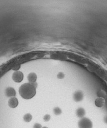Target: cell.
Instances as JSON below:
<instances>
[{
	"mask_svg": "<svg viewBox=\"0 0 107 128\" xmlns=\"http://www.w3.org/2000/svg\"><path fill=\"white\" fill-rule=\"evenodd\" d=\"M19 93L21 97L28 100L34 97L36 94V88L30 83L22 84L19 89Z\"/></svg>",
	"mask_w": 107,
	"mask_h": 128,
	"instance_id": "1",
	"label": "cell"
},
{
	"mask_svg": "<svg viewBox=\"0 0 107 128\" xmlns=\"http://www.w3.org/2000/svg\"><path fill=\"white\" fill-rule=\"evenodd\" d=\"M92 122L89 118L83 117L78 122L79 128H92Z\"/></svg>",
	"mask_w": 107,
	"mask_h": 128,
	"instance_id": "2",
	"label": "cell"
},
{
	"mask_svg": "<svg viewBox=\"0 0 107 128\" xmlns=\"http://www.w3.org/2000/svg\"><path fill=\"white\" fill-rule=\"evenodd\" d=\"M24 74L19 71H16L12 74V78L14 81L16 82H21L24 79Z\"/></svg>",
	"mask_w": 107,
	"mask_h": 128,
	"instance_id": "3",
	"label": "cell"
},
{
	"mask_svg": "<svg viewBox=\"0 0 107 128\" xmlns=\"http://www.w3.org/2000/svg\"><path fill=\"white\" fill-rule=\"evenodd\" d=\"M16 90L15 89L11 88V87H9L6 89L5 90V96L8 98H12L14 97L16 95Z\"/></svg>",
	"mask_w": 107,
	"mask_h": 128,
	"instance_id": "4",
	"label": "cell"
},
{
	"mask_svg": "<svg viewBox=\"0 0 107 128\" xmlns=\"http://www.w3.org/2000/svg\"><path fill=\"white\" fill-rule=\"evenodd\" d=\"M84 94L81 90L76 91L73 94V99L76 102H80L83 99Z\"/></svg>",
	"mask_w": 107,
	"mask_h": 128,
	"instance_id": "5",
	"label": "cell"
},
{
	"mask_svg": "<svg viewBox=\"0 0 107 128\" xmlns=\"http://www.w3.org/2000/svg\"><path fill=\"white\" fill-rule=\"evenodd\" d=\"M8 105L9 106L10 108H16L18 104V100L16 98L14 97H12L9 99L8 101Z\"/></svg>",
	"mask_w": 107,
	"mask_h": 128,
	"instance_id": "6",
	"label": "cell"
},
{
	"mask_svg": "<svg viewBox=\"0 0 107 128\" xmlns=\"http://www.w3.org/2000/svg\"><path fill=\"white\" fill-rule=\"evenodd\" d=\"M27 78L30 83H33V82H35L36 81L37 76L35 73H31L28 75Z\"/></svg>",
	"mask_w": 107,
	"mask_h": 128,
	"instance_id": "7",
	"label": "cell"
},
{
	"mask_svg": "<svg viewBox=\"0 0 107 128\" xmlns=\"http://www.w3.org/2000/svg\"><path fill=\"white\" fill-rule=\"evenodd\" d=\"M85 114V110L83 108H78L76 111V115L79 118H83Z\"/></svg>",
	"mask_w": 107,
	"mask_h": 128,
	"instance_id": "8",
	"label": "cell"
},
{
	"mask_svg": "<svg viewBox=\"0 0 107 128\" xmlns=\"http://www.w3.org/2000/svg\"><path fill=\"white\" fill-rule=\"evenodd\" d=\"M104 99L101 98H97L95 101V104L96 105V106L99 107H101L103 106L104 104Z\"/></svg>",
	"mask_w": 107,
	"mask_h": 128,
	"instance_id": "9",
	"label": "cell"
},
{
	"mask_svg": "<svg viewBox=\"0 0 107 128\" xmlns=\"http://www.w3.org/2000/svg\"><path fill=\"white\" fill-rule=\"evenodd\" d=\"M23 120L26 122H29L32 120V115L30 113H26L23 117Z\"/></svg>",
	"mask_w": 107,
	"mask_h": 128,
	"instance_id": "10",
	"label": "cell"
},
{
	"mask_svg": "<svg viewBox=\"0 0 107 128\" xmlns=\"http://www.w3.org/2000/svg\"><path fill=\"white\" fill-rule=\"evenodd\" d=\"M53 112L56 115H59L62 113V110L60 108L56 107L54 108Z\"/></svg>",
	"mask_w": 107,
	"mask_h": 128,
	"instance_id": "11",
	"label": "cell"
},
{
	"mask_svg": "<svg viewBox=\"0 0 107 128\" xmlns=\"http://www.w3.org/2000/svg\"><path fill=\"white\" fill-rule=\"evenodd\" d=\"M50 115L49 114H46L43 117V120L45 122H49L50 120Z\"/></svg>",
	"mask_w": 107,
	"mask_h": 128,
	"instance_id": "12",
	"label": "cell"
},
{
	"mask_svg": "<svg viewBox=\"0 0 107 128\" xmlns=\"http://www.w3.org/2000/svg\"><path fill=\"white\" fill-rule=\"evenodd\" d=\"M57 77H58V79H62L65 77V75L63 73L60 72L58 73V74L57 75Z\"/></svg>",
	"mask_w": 107,
	"mask_h": 128,
	"instance_id": "13",
	"label": "cell"
},
{
	"mask_svg": "<svg viewBox=\"0 0 107 128\" xmlns=\"http://www.w3.org/2000/svg\"><path fill=\"white\" fill-rule=\"evenodd\" d=\"M33 128H42V126L39 123H35L33 126Z\"/></svg>",
	"mask_w": 107,
	"mask_h": 128,
	"instance_id": "14",
	"label": "cell"
},
{
	"mask_svg": "<svg viewBox=\"0 0 107 128\" xmlns=\"http://www.w3.org/2000/svg\"><path fill=\"white\" fill-rule=\"evenodd\" d=\"M31 83L32 85H33L35 88H36L37 87V83H36V82H33V83Z\"/></svg>",
	"mask_w": 107,
	"mask_h": 128,
	"instance_id": "15",
	"label": "cell"
},
{
	"mask_svg": "<svg viewBox=\"0 0 107 128\" xmlns=\"http://www.w3.org/2000/svg\"><path fill=\"white\" fill-rule=\"evenodd\" d=\"M42 128H48V127H42Z\"/></svg>",
	"mask_w": 107,
	"mask_h": 128,
	"instance_id": "16",
	"label": "cell"
}]
</instances>
